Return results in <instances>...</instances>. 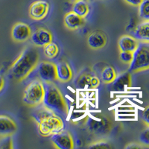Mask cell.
I'll return each mask as SVG.
<instances>
[{
	"label": "cell",
	"mask_w": 149,
	"mask_h": 149,
	"mask_svg": "<svg viewBox=\"0 0 149 149\" xmlns=\"http://www.w3.org/2000/svg\"><path fill=\"white\" fill-rule=\"evenodd\" d=\"M40 58L39 51L35 46H26L10 66L9 75L15 81H22L35 70Z\"/></svg>",
	"instance_id": "obj_1"
},
{
	"label": "cell",
	"mask_w": 149,
	"mask_h": 149,
	"mask_svg": "<svg viewBox=\"0 0 149 149\" xmlns=\"http://www.w3.org/2000/svg\"><path fill=\"white\" fill-rule=\"evenodd\" d=\"M31 117L37 123L40 135L43 137L51 136L64 129V123L61 116L44 105L36 107Z\"/></svg>",
	"instance_id": "obj_2"
},
{
	"label": "cell",
	"mask_w": 149,
	"mask_h": 149,
	"mask_svg": "<svg viewBox=\"0 0 149 149\" xmlns=\"http://www.w3.org/2000/svg\"><path fill=\"white\" fill-rule=\"evenodd\" d=\"M43 84L45 86V95L42 105L58 115L66 118L70 113V108L60 89L54 82Z\"/></svg>",
	"instance_id": "obj_3"
},
{
	"label": "cell",
	"mask_w": 149,
	"mask_h": 149,
	"mask_svg": "<svg viewBox=\"0 0 149 149\" xmlns=\"http://www.w3.org/2000/svg\"><path fill=\"white\" fill-rule=\"evenodd\" d=\"M86 132L97 137L106 136L111 132L113 122L111 117L102 113H90L86 116L83 122Z\"/></svg>",
	"instance_id": "obj_4"
},
{
	"label": "cell",
	"mask_w": 149,
	"mask_h": 149,
	"mask_svg": "<svg viewBox=\"0 0 149 149\" xmlns=\"http://www.w3.org/2000/svg\"><path fill=\"white\" fill-rule=\"evenodd\" d=\"M45 95V86L40 79L29 82L24 90L22 102L29 107H36L42 104Z\"/></svg>",
	"instance_id": "obj_5"
},
{
	"label": "cell",
	"mask_w": 149,
	"mask_h": 149,
	"mask_svg": "<svg viewBox=\"0 0 149 149\" xmlns=\"http://www.w3.org/2000/svg\"><path fill=\"white\" fill-rule=\"evenodd\" d=\"M149 70V44L139 42L137 49L134 52L132 62L127 71L130 73L139 72Z\"/></svg>",
	"instance_id": "obj_6"
},
{
	"label": "cell",
	"mask_w": 149,
	"mask_h": 149,
	"mask_svg": "<svg viewBox=\"0 0 149 149\" xmlns=\"http://www.w3.org/2000/svg\"><path fill=\"white\" fill-rule=\"evenodd\" d=\"M36 69L38 79L40 80L42 83H54L58 81L55 63L51 61H41L39 62Z\"/></svg>",
	"instance_id": "obj_7"
},
{
	"label": "cell",
	"mask_w": 149,
	"mask_h": 149,
	"mask_svg": "<svg viewBox=\"0 0 149 149\" xmlns=\"http://www.w3.org/2000/svg\"><path fill=\"white\" fill-rule=\"evenodd\" d=\"M52 146L58 149H73L74 142L72 136L68 130L63 129L60 132L51 136Z\"/></svg>",
	"instance_id": "obj_8"
},
{
	"label": "cell",
	"mask_w": 149,
	"mask_h": 149,
	"mask_svg": "<svg viewBox=\"0 0 149 149\" xmlns=\"http://www.w3.org/2000/svg\"><path fill=\"white\" fill-rule=\"evenodd\" d=\"M50 8L49 3L45 0H37L29 6V15L35 21L42 20L48 15Z\"/></svg>",
	"instance_id": "obj_9"
},
{
	"label": "cell",
	"mask_w": 149,
	"mask_h": 149,
	"mask_svg": "<svg viewBox=\"0 0 149 149\" xmlns=\"http://www.w3.org/2000/svg\"><path fill=\"white\" fill-rule=\"evenodd\" d=\"M31 29L28 24L19 22L13 26L11 29V38L17 42H23L30 39Z\"/></svg>",
	"instance_id": "obj_10"
},
{
	"label": "cell",
	"mask_w": 149,
	"mask_h": 149,
	"mask_svg": "<svg viewBox=\"0 0 149 149\" xmlns=\"http://www.w3.org/2000/svg\"><path fill=\"white\" fill-rule=\"evenodd\" d=\"M74 84L80 88L96 89L100 85V79L90 72H84L77 77Z\"/></svg>",
	"instance_id": "obj_11"
},
{
	"label": "cell",
	"mask_w": 149,
	"mask_h": 149,
	"mask_svg": "<svg viewBox=\"0 0 149 149\" xmlns=\"http://www.w3.org/2000/svg\"><path fill=\"white\" fill-rule=\"evenodd\" d=\"M30 39L32 44L36 47H43L52 41L53 36L48 29L39 28L36 29L34 33H31Z\"/></svg>",
	"instance_id": "obj_12"
},
{
	"label": "cell",
	"mask_w": 149,
	"mask_h": 149,
	"mask_svg": "<svg viewBox=\"0 0 149 149\" xmlns=\"http://www.w3.org/2000/svg\"><path fill=\"white\" fill-rule=\"evenodd\" d=\"M86 42L90 49L93 50H99L107 44V35L100 30L94 31L88 34L86 38Z\"/></svg>",
	"instance_id": "obj_13"
},
{
	"label": "cell",
	"mask_w": 149,
	"mask_h": 149,
	"mask_svg": "<svg viewBox=\"0 0 149 149\" xmlns=\"http://www.w3.org/2000/svg\"><path fill=\"white\" fill-rule=\"evenodd\" d=\"M132 84L131 74L130 72H124L119 75L117 74L116 78L111 83V90L117 93H122L125 91L127 88L130 87Z\"/></svg>",
	"instance_id": "obj_14"
},
{
	"label": "cell",
	"mask_w": 149,
	"mask_h": 149,
	"mask_svg": "<svg viewBox=\"0 0 149 149\" xmlns=\"http://www.w3.org/2000/svg\"><path fill=\"white\" fill-rule=\"evenodd\" d=\"M17 131L15 121L6 115H0V137L13 136Z\"/></svg>",
	"instance_id": "obj_15"
},
{
	"label": "cell",
	"mask_w": 149,
	"mask_h": 149,
	"mask_svg": "<svg viewBox=\"0 0 149 149\" xmlns=\"http://www.w3.org/2000/svg\"><path fill=\"white\" fill-rule=\"evenodd\" d=\"M84 18L80 17L74 11L66 13L63 18L64 26L66 29L70 31H75L81 29L84 26Z\"/></svg>",
	"instance_id": "obj_16"
},
{
	"label": "cell",
	"mask_w": 149,
	"mask_h": 149,
	"mask_svg": "<svg viewBox=\"0 0 149 149\" xmlns=\"http://www.w3.org/2000/svg\"><path fill=\"white\" fill-rule=\"evenodd\" d=\"M139 42L134 36L124 34L118 40V48L119 52H134L137 49Z\"/></svg>",
	"instance_id": "obj_17"
},
{
	"label": "cell",
	"mask_w": 149,
	"mask_h": 149,
	"mask_svg": "<svg viewBox=\"0 0 149 149\" xmlns=\"http://www.w3.org/2000/svg\"><path fill=\"white\" fill-rule=\"evenodd\" d=\"M58 81L61 83H67L72 78V71L70 64L66 61H61L56 64Z\"/></svg>",
	"instance_id": "obj_18"
},
{
	"label": "cell",
	"mask_w": 149,
	"mask_h": 149,
	"mask_svg": "<svg viewBox=\"0 0 149 149\" xmlns=\"http://www.w3.org/2000/svg\"><path fill=\"white\" fill-rule=\"evenodd\" d=\"M133 36L139 42L149 44V21H142L133 31Z\"/></svg>",
	"instance_id": "obj_19"
},
{
	"label": "cell",
	"mask_w": 149,
	"mask_h": 149,
	"mask_svg": "<svg viewBox=\"0 0 149 149\" xmlns=\"http://www.w3.org/2000/svg\"><path fill=\"white\" fill-rule=\"evenodd\" d=\"M72 11L78 14L80 17L85 18L89 14L90 6L85 0H77L73 2Z\"/></svg>",
	"instance_id": "obj_20"
},
{
	"label": "cell",
	"mask_w": 149,
	"mask_h": 149,
	"mask_svg": "<svg viewBox=\"0 0 149 149\" xmlns=\"http://www.w3.org/2000/svg\"><path fill=\"white\" fill-rule=\"evenodd\" d=\"M117 76L116 70L112 66H105L101 72V80L104 84H110Z\"/></svg>",
	"instance_id": "obj_21"
},
{
	"label": "cell",
	"mask_w": 149,
	"mask_h": 149,
	"mask_svg": "<svg viewBox=\"0 0 149 149\" xmlns=\"http://www.w3.org/2000/svg\"><path fill=\"white\" fill-rule=\"evenodd\" d=\"M43 52L46 58L49 59H53L58 56L59 53V47L57 43L52 41L43 46Z\"/></svg>",
	"instance_id": "obj_22"
},
{
	"label": "cell",
	"mask_w": 149,
	"mask_h": 149,
	"mask_svg": "<svg viewBox=\"0 0 149 149\" xmlns=\"http://www.w3.org/2000/svg\"><path fill=\"white\" fill-rule=\"evenodd\" d=\"M139 8V17L142 21H149V0H142Z\"/></svg>",
	"instance_id": "obj_23"
},
{
	"label": "cell",
	"mask_w": 149,
	"mask_h": 149,
	"mask_svg": "<svg viewBox=\"0 0 149 149\" xmlns=\"http://www.w3.org/2000/svg\"><path fill=\"white\" fill-rule=\"evenodd\" d=\"M88 148H112L113 146L110 142L104 139H99L90 143L88 146Z\"/></svg>",
	"instance_id": "obj_24"
},
{
	"label": "cell",
	"mask_w": 149,
	"mask_h": 149,
	"mask_svg": "<svg viewBox=\"0 0 149 149\" xmlns=\"http://www.w3.org/2000/svg\"><path fill=\"white\" fill-rule=\"evenodd\" d=\"M12 136L0 137V149H11L14 148Z\"/></svg>",
	"instance_id": "obj_25"
},
{
	"label": "cell",
	"mask_w": 149,
	"mask_h": 149,
	"mask_svg": "<svg viewBox=\"0 0 149 149\" xmlns=\"http://www.w3.org/2000/svg\"><path fill=\"white\" fill-rule=\"evenodd\" d=\"M134 58V52H120L119 58L123 63L130 65Z\"/></svg>",
	"instance_id": "obj_26"
},
{
	"label": "cell",
	"mask_w": 149,
	"mask_h": 149,
	"mask_svg": "<svg viewBox=\"0 0 149 149\" xmlns=\"http://www.w3.org/2000/svg\"><path fill=\"white\" fill-rule=\"evenodd\" d=\"M139 139L141 144L149 147V125H148L145 130H142L139 135Z\"/></svg>",
	"instance_id": "obj_27"
},
{
	"label": "cell",
	"mask_w": 149,
	"mask_h": 149,
	"mask_svg": "<svg viewBox=\"0 0 149 149\" xmlns=\"http://www.w3.org/2000/svg\"><path fill=\"white\" fill-rule=\"evenodd\" d=\"M128 5H131V6H134V7H138L140 3L142 2V0H124Z\"/></svg>",
	"instance_id": "obj_28"
},
{
	"label": "cell",
	"mask_w": 149,
	"mask_h": 149,
	"mask_svg": "<svg viewBox=\"0 0 149 149\" xmlns=\"http://www.w3.org/2000/svg\"><path fill=\"white\" fill-rule=\"evenodd\" d=\"M4 86H5V78H3V76L0 75V92H2Z\"/></svg>",
	"instance_id": "obj_29"
},
{
	"label": "cell",
	"mask_w": 149,
	"mask_h": 149,
	"mask_svg": "<svg viewBox=\"0 0 149 149\" xmlns=\"http://www.w3.org/2000/svg\"><path fill=\"white\" fill-rule=\"evenodd\" d=\"M71 1H72V2H74V1H77V0H71Z\"/></svg>",
	"instance_id": "obj_30"
}]
</instances>
